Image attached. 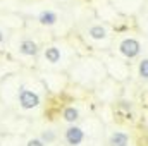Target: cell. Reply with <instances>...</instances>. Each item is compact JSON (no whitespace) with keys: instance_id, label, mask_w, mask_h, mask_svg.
<instances>
[{"instance_id":"obj_1","label":"cell","mask_w":148,"mask_h":146,"mask_svg":"<svg viewBox=\"0 0 148 146\" xmlns=\"http://www.w3.org/2000/svg\"><path fill=\"white\" fill-rule=\"evenodd\" d=\"M117 52L127 59V60H134L141 55V41L138 38H133V36H127V38H122L117 45Z\"/></svg>"},{"instance_id":"obj_2","label":"cell","mask_w":148,"mask_h":146,"mask_svg":"<svg viewBox=\"0 0 148 146\" xmlns=\"http://www.w3.org/2000/svg\"><path fill=\"white\" fill-rule=\"evenodd\" d=\"M17 103L23 110H35L41 105V98L31 88L19 86V89H17Z\"/></svg>"},{"instance_id":"obj_3","label":"cell","mask_w":148,"mask_h":146,"mask_svg":"<svg viewBox=\"0 0 148 146\" xmlns=\"http://www.w3.org/2000/svg\"><path fill=\"white\" fill-rule=\"evenodd\" d=\"M64 141L67 143V146L83 145V141H84V131H83L81 127L71 124V126L66 129V132H64Z\"/></svg>"},{"instance_id":"obj_4","label":"cell","mask_w":148,"mask_h":146,"mask_svg":"<svg viewBox=\"0 0 148 146\" xmlns=\"http://www.w3.org/2000/svg\"><path fill=\"white\" fill-rule=\"evenodd\" d=\"M17 50H19V53L23 57H28V59H33V57H36L40 53V46H38V43L33 38H23L19 41Z\"/></svg>"},{"instance_id":"obj_5","label":"cell","mask_w":148,"mask_h":146,"mask_svg":"<svg viewBox=\"0 0 148 146\" xmlns=\"http://www.w3.org/2000/svg\"><path fill=\"white\" fill-rule=\"evenodd\" d=\"M41 55H43V60L48 65H59L60 60H62V50H60V46H55V45L43 48Z\"/></svg>"},{"instance_id":"obj_6","label":"cell","mask_w":148,"mask_h":146,"mask_svg":"<svg viewBox=\"0 0 148 146\" xmlns=\"http://www.w3.org/2000/svg\"><path fill=\"white\" fill-rule=\"evenodd\" d=\"M36 21L43 28H52V26H55L59 23V14L55 10H52V9H43L41 12H38Z\"/></svg>"},{"instance_id":"obj_7","label":"cell","mask_w":148,"mask_h":146,"mask_svg":"<svg viewBox=\"0 0 148 146\" xmlns=\"http://www.w3.org/2000/svg\"><path fill=\"white\" fill-rule=\"evenodd\" d=\"M86 35L93 41H107L109 40V29L103 24H91L86 31Z\"/></svg>"},{"instance_id":"obj_8","label":"cell","mask_w":148,"mask_h":146,"mask_svg":"<svg viewBox=\"0 0 148 146\" xmlns=\"http://www.w3.org/2000/svg\"><path fill=\"white\" fill-rule=\"evenodd\" d=\"M129 134L124 131H114L109 138V146H129Z\"/></svg>"},{"instance_id":"obj_9","label":"cell","mask_w":148,"mask_h":146,"mask_svg":"<svg viewBox=\"0 0 148 146\" xmlns=\"http://www.w3.org/2000/svg\"><path fill=\"white\" fill-rule=\"evenodd\" d=\"M62 119L67 122V124H76L79 120V108L74 107V105H69L62 110Z\"/></svg>"},{"instance_id":"obj_10","label":"cell","mask_w":148,"mask_h":146,"mask_svg":"<svg viewBox=\"0 0 148 146\" xmlns=\"http://www.w3.org/2000/svg\"><path fill=\"white\" fill-rule=\"evenodd\" d=\"M138 76H140V79L148 81V57L140 60V64H138Z\"/></svg>"},{"instance_id":"obj_11","label":"cell","mask_w":148,"mask_h":146,"mask_svg":"<svg viewBox=\"0 0 148 146\" xmlns=\"http://www.w3.org/2000/svg\"><path fill=\"white\" fill-rule=\"evenodd\" d=\"M40 138L43 139L45 145H50V143H53V141L57 139V132H55L53 129H45V131L40 134Z\"/></svg>"},{"instance_id":"obj_12","label":"cell","mask_w":148,"mask_h":146,"mask_svg":"<svg viewBox=\"0 0 148 146\" xmlns=\"http://www.w3.org/2000/svg\"><path fill=\"white\" fill-rule=\"evenodd\" d=\"M26 146H47L45 143H43V139L41 138H31L29 141H28V145Z\"/></svg>"},{"instance_id":"obj_13","label":"cell","mask_w":148,"mask_h":146,"mask_svg":"<svg viewBox=\"0 0 148 146\" xmlns=\"http://www.w3.org/2000/svg\"><path fill=\"white\" fill-rule=\"evenodd\" d=\"M5 40H7V36H5V33H3V31L0 29V45H2V43H5Z\"/></svg>"}]
</instances>
